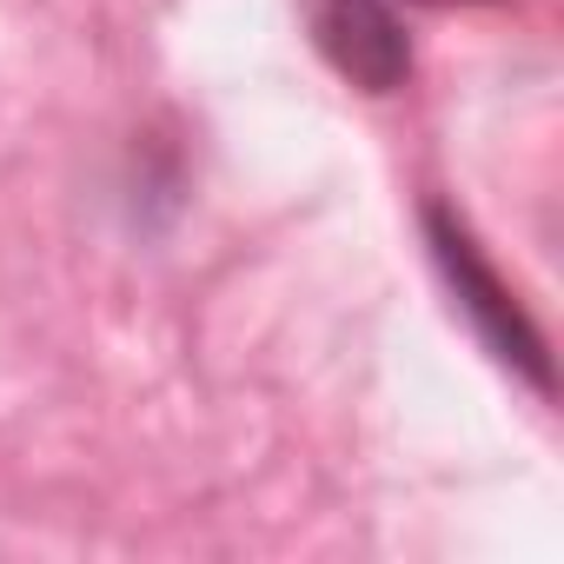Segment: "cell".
Wrapping results in <instances>:
<instances>
[{"instance_id":"6da1fadb","label":"cell","mask_w":564,"mask_h":564,"mask_svg":"<svg viewBox=\"0 0 564 564\" xmlns=\"http://www.w3.org/2000/svg\"><path fill=\"white\" fill-rule=\"evenodd\" d=\"M425 226H432V252H438V265H445V279H452V293H458V306H465V319H471V333L491 346V359H505V366H518L538 392H551V366H544V339L531 333V319L518 313V300L498 286V272L478 259V246L465 239V226H452L438 206L425 213Z\"/></svg>"},{"instance_id":"7a4b0ae2","label":"cell","mask_w":564,"mask_h":564,"mask_svg":"<svg viewBox=\"0 0 564 564\" xmlns=\"http://www.w3.org/2000/svg\"><path fill=\"white\" fill-rule=\"evenodd\" d=\"M313 47L366 94H399L412 80V41L392 0H306Z\"/></svg>"},{"instance_id":"3957f363","label":"cell","mask_w":564,"mask_h":564,"mask_svg":"<svg viewBox=\"0 0 564 564\" xmlns=\"http://www.w3.org/2000/svg\"><path fill=\"white\" fill-rule=\"evenodd\" d=\"M412 8H478V0H412Z\"/></svg>"}]
</instances>
